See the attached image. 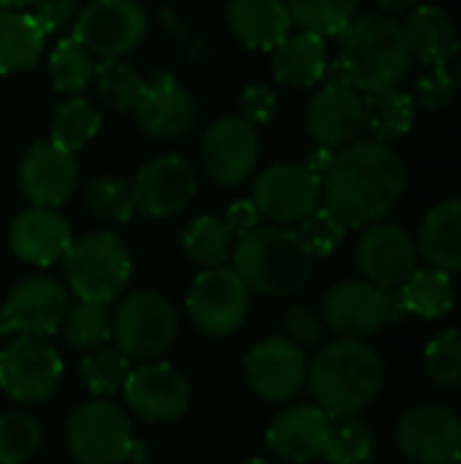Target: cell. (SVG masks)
I'll return each mask as SVG.
<instances>
[{
	"label": "cell",
	"mask_w": 461,
	"mask_h": 464,
	"mask_svg": "<svg viewBox=\"0 0 461 464\" xmlns=\"http://www.w3.org/2000/svg\"><path fill=\"white\" fill-rule=\"evenodd\" d=\"M378 3V8L383 11V14H402V11H408V8H413L418 0H375Z\"/></svg>",
	"instance_id": "f907efd6"
},
{
	"label": "cell",
	"mask_w": 461,
	"mask_h": 464,
	"mask_svg": "<svg viewBox=\"0 0 461 464\" xmlns=\"http://www.w3.org/2000/svg\"><path fill=\"white\" fill-rule=\"evenodd\" d=\"M456 84L461 87V63H459V73H456Z\"/></svg>",
	"instance_id": "db71d44e"
},
{
	"label": "cell",
	"mask_w": 461,
	"mask_h": 464,
	"mask_svg": "<svg viewBox=\"0 0 461 464\" xmlns=\"http://www.w3.org/2000/svg\"><path fill=\"white\" fill-rule=\"evenodd\" d=\"M46 33L24 11L0 8V73L33 68L43 54Z\"/></svg>",
	"instance_id": "f1b7e54d"
},
{
	"label": "cell",
	"mask_w": 461,
	"mask_h": 464,
	"mask_svg": "<svg viewBox=\"0 0 461 464\" xmlns=\"http://www.w3.org/2000/svg\"><path fill=\"white\" fill-rule=\"evenodd\" d=\"M136 122L149 139H179L196 125V101L193 95L168 73H155L147 79L144 95L139 101Z\"/></svg>",
	"instance_id": "7402d4cb"
},
{
	"label": "cell",
	"mask_w": 461,
	"mask_h": 464,
	"mask_svg": "<svg viewBox=\"0 0 461 464\" xmlns=\"http://www.w3.org/2000/svg\"><path fill=\"white\" fill-rule=\"evenodd\" d=\"M179 318L158 291H133L111 315V337L128 362H158L177 340Z\"/></svg>",
	"instance_id": "8992f818"
},
{
	"label": "cell",
	"mask_w": 461,
	"mask_h": 464,
	"mask_svg": "<svg viewBox=\"0 0 461 464\" xmlns=\"http://www.w3.org/2000/svg\"><path fill=\"white\" fill-rule=\"evenodd\" d=\"M391 315V294L367 280H342L323 299V324L337 334V340H367L378 334Z\"/></svg>",
	"instance_id": "9a60e30c"
},
{
	"label": "cell",
	"mask_w": 461,
	"mask_h": 464,
	"mask_svg": "<svg viewBox=\"0 0 461 464\" xmlns=\"http://www.w3.org/2000/svg\"><path fill=\"white\" fill-rule=\"evenodd\" d=\"M375 454L372 430L359 416H329L323 459L329 464H367Z\"/></svg>",
	"instance_id": "d6a6232c"
},
{
	"label": "cell",
	"mask_w": 461,
	"mask_h": 464,
	"mask_svg": "<svg viewBox=\"0 0 461 464\" xmlns=\"http://www.w3.org/2000/svg\"><path fill=\"white\" fill-rule=\"evenodd\" d=\"M234 245L236 237L231 234L226 220L215 215H201L182 231L185 256L204 269L226 266V261L234 256Z\"/></svg>",
	"instance_id": "1f68e13d"
},
{
	"label": "cell",
	"mask_w": 461,
	"mask_h": 464,
	"mask_svg": "<svg viewBox=\"0 0 461 464\" xmlns=\"http://www.w3.org/2000/svg\"><path fill=\"white\" fill-rule=\"evenodd\" d=\"M413 54L405 27L391 14L375 11L353 16L340 33V57L326 68V84H345L359 92H380L399 87L408 76Z\"/></svg>",
	"instance_id": "7a4b0ae2"
},
{
	"label": "cell",
	"mask_w": 461,
	"mask_h": 464,
	"mask_svg": "<svg viewBox=\"0 0 461 464\" xmlns=\"http://www.w3.org/2000/svg\"><path fill=\"white\" fill-rule=\"evenodd\" d=\"M33 5V0H0V8H8V11H22Z\"/></svg>",
	"instance_id": "816d5d0a"
},
{
	"label": "cell",
	"mask_w": 461,
	"mask_h": 464,
	"mask_svg": "<svg viewBox=\"0 0 461 464\" xmlns=\"http://www.w3.org/2000/svg\"><path fill=\"white\" fill-rule=\"evenodd\" d=\"M456 76L448 71V65H435L429 68L427 76L418 79L416 84V98L424 109H440L456 95Z\"/></svg>",
	"instance_id": "f6af8a7d"
},
{
	"label": "cell",
	"mask_w": 461,
	"mask_h": 464,
	"mask_svg": "<svg viewBox=\"0 0 461 464\" xmlns=\"http://www.w3.org/2000/svg\"><path fill=\"white\" fill-rule=\"evenodd\" d=\"M8 245L14 256L33 266H52L73 245L68 220L57 209L30 207L11 220Z\"/></svg>",
	"instance_id": "603a6c76"
},
{
	"label": "cell",
	"mask_w": 461,
	"mask_h": 464,
	"mask_svg": "<svg viewBox=\"0 0 461 464\" xmlns=\"http://www.w3.org/2000/svg\"><path fill=\"white\" fill-rule=\"evenodd\" d=\"M231 261L247 291L269 299L299 294L310 283L315 264L296 231L285 226H258L239 237Z\"/></svg>",
	"instance_id": "277c9868"
},
{
	"label": "cell",
	"mask_w": 461,
	"mask_h": 464,
	"mask_svg": "<svg viewBox=\"0 0 461 464\" xmlns=\"http://www.w3.org/2000/svg\"><path fill=\"white\" fill-rule=\"evenodd\" d=\"M329 68V49L326 38L318 33H291L283 44L274 46L272 73L285 87H312L326 76Z\"/></svg>",
	"instance_id": "83f0119b"
},
{
	"label": "cell",
	"mask_w": 461,
	"mask_h": 464,
	"mask_svg": "<svg viewBox=\"0 0 461 464\" xmlns=\"http://www.w3.org/2000/svg\"><path fill=\"white\" fill-rule=\"evenodd\" d=\"M274 109H277V98L269 87L264 84H250L247 90H242L239 95V117L245 122H250L253 128H261L266 125L272 117H274Z\"/></svg>",
	"instance_id": "7dc6e473"
},
{
	"label": "cell",
	"mask_w": 461,
	"mask_h": 464,
	"mask_svg": "<svg viewBox=\"0 0 461 464\" xmlns=\"http://www.w3.org/2000/svg\"><path fill=\"white\" fill-rule=\"evenodd\" d=\"M307 383L326 416H359L386 383V367L364 340H334L307 370Z\"/></svg>",
	"instance_id": "3957f363"
},
{
	"label": "cell",
	"mask_w": 461,
	"mask_h": 464,
	"mask_svg": "<svg viewBox=\"0 0 461 464\" xmlns=\"http://www.w3.org/2000/svg\"><path fill=\"white\" fill-rule=\"evenodd\" d=\"M408 166L402 155L383 141H353L334 152L321 177L323 204L345 228H367L386 220L402 201Z\"/></svg>",
	"instance_id": "6da1fadb"
},
{
	"label": "cell",
	"mask_w": 461,
	"mask_h": 464,
	"mask_svg": "<svg viewBox=\"0 0 461 464\" xmlns=\"http://www.w3.org/2000/svg\"><path fill=\"white\" fill-rule=\"evenodd\" d=\"M329 416L318 405L285 408L266 432L269 451L291 464H307L323 454Z\"/></svg>",
	"instance_id": "cb8c5ba5"
},
{
	"label": "cell",
	"mask_w": 461,
	"mask_h": 464,
	"mask_svg": "<svg viewBox=\"0 0 461 464\" xmlns=\"http://www.w3.org/2000/svg\"><path fill=\"white\" fill-rule=\"evenodd\" d=\"M190 324L212 340L231 337L247 318L250 291L239 275L228 266L204 269L185 299Z\"/></svg>",
	"instance_id": "9c48e42d"
},
{
	"label": "cell",
	"mask_w": 461,
	"mask_h": 464,
	"mask_svg": "<svg viewBox=\"0 0 461 464\" xmlns=\"http://www.w3.org/2000/svg\"><path fill=\"white\" fill-rule=\"evenodd\" d=\"M250 201L269 223L296 226L323 204L321 177L304 163H274L258 174Z\"/></svg>",
	"instance_id": "8fae6325"
},
{
	"label": "cell",
	"mask_w": 461,
	"mask_h": 464,
	"mask_svg": "<svg viewBox=\"0 0 461 464\" xmlns=\"http://www.w3.org/2000/svg\"><path fill=\"white\" fill-rule=\"evenodd\" d=\"M331 158H334V150H326V147H318L312 155H310V160L304 163L315 177H323L326 174V169H329V163H331Z\"/></svg>",
	"instance_id": "681fc988"
},
{
	"label": "cell",
	"mask_w": 461,
	"mask_h": 464,
	"mask_svg": "<svg viewBox=\"0 0 461 464\" xmlns=\"http://www.w3.org/2000/svg\"><path fill=\"white\" fill-rule=\"evenodd\" d=\"M345 234H348V228L326 207H318L312 215H307L302 223H296V237L302 239V245L307 247V253L312 258L331 256L342 245Z\"/></svg>",
	"instance_id": "7bdbcfd3"
},
{
	"label": "cell",
	"mask_w": 461,
	"mask_h": 464,
	"mask_svg": "<svg viewBox=\"0 0 461 464\" xmlns=\"http://www.w3.org/2000/svg\"><path fill=\"white\" fill-rule=\"evenodd\" d=\"M82 8H84L82 0H33L30 16L49 35V33H60V30L71 27L79 19Z\"/></svg>",
	"instance_id": "bcb514c9"
},
{
	"label": "cell",
	"mask_w": 461,
	"mask_h": 464,
	"mask_svg": "<svg viewBox=\"0 0 461 464\" xmlns=\"http://www.w3.org/2000/svg\"><path fill=\"white\" fill-rule=\"evenodd\" d=\"M413 122H416V103L405 90L391 87L364 95V125L375 141L391 144L408 136Z\"/></svg>",
	"instance_id": "4dcf8cb0"
},
{
	"label": "cell",
	"mask_w": 461,
	"mask_h": 464,
	"mask_svg": "<svg viewBox=\"0 0 461 464\" xmlns=\"http://www.w3.org/2000/svg\"><path fill=\"white\" fill-rule=\"evenodd\" d=\"M454 283L451 275L440 272V269H416L402 288H397V302L394 307H399L402 313H410L416 318H443L451 307H454Z\"/></svg>",
	"instance_id": "f546056e"
},
{
	"label": "cell",
	"mask_w": 461,
	"mask_h": 464,
	"mask_svg": "<svg viewBox=\"0 0 461 464\" xmlns=\"http://www.w3.org/2000/svg\"><path fill=\"white\" fill-rule=\"evenodd\" d=\"M307 356L285 337L253 345L245 356V378L258 400L288 402L307 386Z\"/></svg>",
	"instance_id": "e0dca14e"
},
{
	"label": "cell",
	"mask_w": 461,
	"mask_h": 464,
	"mask_svg": "<svg viewBox=\"0 0 461 464\" xmlns=\"http://www.w3.org/2000/svg\"><path fill=\"white\" fill-rule=\"evenodd\" d=\"M122 394L130 411L149 424L177 421L190 405L187 378L166 362H144L130 370Z\"/></svg>",
	"instance_id": "ac0fdd59"
},
{
	"label": "cell",
	"mask_w": 461,
	"mask_h": 464,
	"mask_svg": "<svg viewBox=\"0 0 461 464\" xmlns=\"http://www.w3.org/2000/svg\"><path fill=\"white\" fill-rule=\"evenodd\" d=\"M92 82H95V90H98L101 101L109 109L120 111V114L133 111L139 106L141 95H144V87H147V79L125 57L95 63Z\"/></svg>",
	"instance_id": "836d02e7"
},
{
	"label": "cell",
	"mask_w": 461,
	"mask_h": 464,
	"mask_svg": "<svg viewBox=\"0 0 461 464\" xmlns=\"http://www.w3.org/2000/svg\"><path fill=\"white\" fill-rule=\"evenodd\" d=\"M356 264L367 283L380 291H397L418 269V247L402 226L380 220L361 228Z\"/></svg>",
	"instance_id": "5bb4252c"
},
{
	"label": "cell",
	"mask_w": 461,
	"mask_h": 464,
	"mask_svg": "<svg viewBox=\"0 0 461 464\" xmlns=\"http://www.w3.org/2000/svg\"><path fill=\"white\" fill-rule=\"evenodd\" d=\"M87 209L111 223H125L136 212V198H133V185H128L122 177L114 174H98L87 182L84 190Z\"/></svg>",
	"instance_id": "ab89813d"
},
{
	"label": "cell",
	"mask_w": 461,
	"mask_h": 464,
	"mask_svg": "<svg viewBox=\"0 0 461 464\" xmlns=\"http://www.w3.org/2000/svg\"><path fill=\"white\" fill-rule=\"evenodd\" d=\"M226 19L236 41L250 49H274L293 30L285 0H228Z\"/></svg>",
	"instance_id": "d4e9b609"
},
{
	"label": "cell",
	"mask_w": 461,
	"mask_h": 464,
	"mask_svg": "<svg viewBox=\"0 0 461 464\" xmlns=\"http://www.w3.org/2000/svg\"><path fill=\"white\" fill-rule=\"evenodd\" d=\"M62 378L60 353L38 337H14L0 348V392L22 405L43 402Z\"/></svg>",
	"instance_id": "30bf717a"
},
{
	"label": "cell",
	"mask_w": 461,
	"mask_h": 464,
	"mask_svg": "<svg viewBox=\"0 0 461 464\" xmlns=\"http://www.w3.org/2000/svg\"><path fill=\"white\" fill-rule=\"evenodd\" d=\"M95 76V57L71 35L57 41L49 54V82L57 92L79 95Z\"/></svg>",
	"instance_id": "8d00e7d4"
},
{
	"label": "cell",
	"mask_w": 461,
	"mask_h": 464,
	"mask_svg": "<svg viewBox=\"0 0 461 464\" xmlns=\"http://www.w3.org/2000/svg\"><path fill=\"white\" fill-rule=\"evenodd\" d=\"M41 446V427L27 413L0 416V464L27 462Z\"/></svg>",
	"instance_id": "b9f144b4"
},
{
	"label": "cell",
	"mask_w": 461,
	"mask_h": 464,
	"mask_svg": "<svg viewBox=\"0 0 461 464\" xmlns=\"http://www.w3.org/2000/svg\"><path fill=\"white\" fill-rule=\"evenodd\" d=\"M261 139L258 128L245 122L239 114L215 120L201 139V166L206 177L223 188H236L258 166Z\"/></svg>",
	"instance_id": "4fadbf2b"
},
{
	"label": "cell",
	"mask_w": 461,
	"mask_h": 464,
	"mask_svg": "<svg viewBox=\"0 0 461 464\" xmlns=\"http://www.w3.org/2000/svg\"><path fill=\"white\" fill-rule=\"evenodd\" d=\"M128 372H130V362L117 348L92 351L79 364V381H82L84 392L98 400L117 394L125 386Z\"/></svg>",
	"instance_id": "f35d334b"
},
{
	"label": "cell",
	"mask_w": 461,
	"mask_h": 464,
	"mask_svg": "<svg viewBox=\"0 0 461 464\" xmlns=\"http://www.w3.org/2000/svg\"><path fill=\"white\" fill-rule=\"evenodd\" d=\"M79 185V160L73 152L38 141L19 163V188L33 207L57 209L62 207Z\"/></svg>",
	"instance_id": "ffe728a7"
},
{
	"label": "cell",
	"mask_w": 461,
	"mask_h": 464,
	"mask_svg": "<svg viewBox=\"0 0 461 464\" xmlns=\"http://www.w3.org/2000/svg\"><path fill=\"white\" fill-rule=\"evenodd\" d=\"M416 247L432 269L461 272V198L440 201L424 215Z\"/></svg>",
	"instance_id": "4316f807"
},
{
	"label": "cell",
	"mask_w": 461,
	"mask_h": 464,
	"mask_svg": "<svg viewBox=\"0 0 461 464\" xmlns=\"http://www.w3.org/2000/svg\"><path fill=\"white\" fill-rule=\"evenodd\" d=\"M65 446L79 464H125L139 457L128 416L106 400H90L71 413Z\"/></svg>",
	"instance_id": "52a82bcc"
},
{
	"label": "cell",
	"mask_w": 461,
	"mask_h": 464,
	"mask_svg": "<svg viewBox=\"0 0 461 464\" xmlns=\"http://www.w3.org/2000/svg\"><path fill=\"white\" fill-rule=\"evenodd\" d=\"M454 464H461V457H459V459H456V462H454Z\"/></svg>",
	"instance_id": "11a10c76"
},
{
	"label": "cell",
	"mask_w": 461,
	"mask_h": 464,
	"mask_svg": "<svg viewBox=\"0 0 461 464\" xmlns=\"http://www.w3.org/2000/svg\"><path fill=\"white\" fill-rule=\"evenodd\" d=\"M361 0H285L299 30L318 35H340L356 16Z\"/></svg>",
	"instance_id": "74e56055"
},
{
	"label": "cell",
	"mask_w": 461,
	"mask_h": 464,
	"mask_svg": "<svg viewBox=\"0 0 461 464\" xmlns=\"http://www.w3.org/2000/svg\"><path fill=\"white\" fill-rule=\"evenodd\" d=\"M424 367L435 386L451 392L461 386V332L448 329L437 334L424 351Z\"/></svg>",
	"instance_id": "60d3db41"
},
{
	"label": "cell",
	"mask_w": 461,
	"mask_h": 464,
	"mask_svg": "<svg viewBox=\"0 0 461 464\" xmlns=\"http://www.w3.org/2000/svg\"><path fill=\"white\" fill-rule=\"evenodd\" d=\"M283 326H285V340L304 351V348H312V345L321 340L323 318H321L310 304H293V307L285 313Z\"/></svg>",
	"instance_id": "ee69618b"
},
{
	"label": "cell",
	"mask_w": 461,
	"mask_h": 464,
	"mask_svg": "<svg viewBox=\"0 0 461 464\" xmlns=\"http://www.w3.org/2000/svg\"><path fill=\"white\" fill-rule=\"evenodd\" d=\"M245 464H272V462H266V459H261V457H255V459H250V462H245Z\"/></svg>",
	"instance_id": "f5cc1de1"
},
{
	"label": "cell",
	"mask_w": 461,
	"mask_h": 464,
	"mask_svg": "<svg viewBox=\"0 0 461 464\" xmlns=\"http://www.w3.org/2000/svg\"><path fill=\"white\" fill-rule=\"evenodd\" d=\"M68 313L65 288L49 275H30L19 280L0 307V337H49L60 332Z\"/></svg>",
	"instance_id": "7c38bea8"
},
{
	"label": "cell",
	"mask_w": 461,
	"mask_h": 464,
	"mask_svg": "<svg viewBox=\"0 0 461 464\" xmlns=\"http://www.w3.org/2000/svg\"><path fill=\"white\" fill-rule=\"evenodd\" d=\"M223 220H226V226L231 228V234L239 239V237L250 234L253 228H258L261 215H258V209H255L253 201H234V204L228 207V212H226Z\"/></svg>",
	"instance_id": "c3c4849f"
},
{
	"label": "cell",
	"mask_w": 461,
	"mask_h": 464,
	"mask_svg": "<svg viewBox=\"0 0 461 464\" xmlns=\"http://www.w3.org/2000/svg\"><path fill=\"white\" fill-rule=\"evenodd\" d=\"M307 133L318 147L342 150L359 141L364 125V95L345 84H323L307 106Z\"/></svg>",
	"instance_id": "44dd1931"
},
{
	"label": "cell",
	"mask_w": 461,
	"mask_h": 464,
	"mask_svg": "<svg viewBox=\"0 0 461 464\" xmlns=\"http://www.w3.org/2000/svg\"><path fill=\"white\" fill-rule=\"evenodd\" d=\"M394 438L413 464H454L461 457V419L443 405L410 408Z\"/></svg>",
	"instance_id": "2e32d148"
},
{
	"label": "cell",
	"mask_w": 461,
	"mask_h": 464,
	"mask_svg": "<svg viewBox=\"0 0 461 464\" xmlns=\"http://www.w3.org/2000/svg\"><path fill=\"white\" fill-rule=\"evenodd\" d=\"M147 35V11L139 0H92L73 22V38L98 60L130 54Z\"/></svg>",
	"instance_id": "ba28073f"
},
{
	"label": "cell",
	"mask_w": 461,
	"mask_h": 464,
	"mask_svg": "<svg viewBox=\"0 0 461 464\" xmlns=\"http://www.w3.org/2000/svg\"><path fill=\"white\" fill-rule=\"evenodd\" d=\"M196 193V171L182 155H158L147 160L133 182L136 212L163 220L179 215Z\"/></svg>",
	"instance_id": "d6986e66"
},
{
	"label": "cell",
	"mask_w": 461,
	"mask_h": 464,
	"mask_svg": "<svg viewBox=\"0 0 461 464\" xmlns=\"http://www.w3.org/2000/svg\"><path fill=\"white\" fill-rule=\"evenodd\" d=\"M101 111L82 95H73L68 101H62L54 109L52 117V130H49V141L76 152L82 150L90 139H95V133L101 130Z\"/></svg>",
	"instance_id": "e575fe53"
},
{
	"label": "cell",
	"mask_w": 461,
	"mask_h": 464,
	"mask_svg": "<svg viewBox=\"0 0 461 464\" xmlns=\"http://www.w3.org/2000/svg\"><path fill=\"white\" fill-rule=\"evenodd\" d=\"M405 41L413 60L424 65H448L461 54V38L451 22V16L437 5H418L405 19Z\"/></svg>",
	"instance_id": "484cf974"
},
{
	"label": "cell",
	"mask_w": 461,
	"mask_h": 464,
	"mask_svg": "<svg viewBox=\"0 0 461 464\" xmlns=\"http://www.w3.org/2000/svg\"><path fill=\"white\" fill-rule=\"evenodd\" d=\"M60 329L73 351H101L111 340V310L103 302H76L68 307Z\"/></svg>",
	"instance_id": "d590c367"
},
{
	"label": "cell",
	"mask_w": 461,
	"mask_h": 464,
	"mask_svg": "<svg viewBox=\"0 0 461 464\" xmlns=\"http://www.w3.org/2000/svg\"><path fill=\"white\" fill-rule=\"evenodd\" d=\"M68 288L79 302H114L130 280V253L111 231H95L73 239L65 258Z\"/></svg>",
	"instance_id": "5b68a950"
}]
</instances>
